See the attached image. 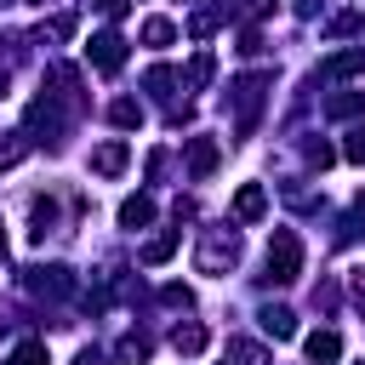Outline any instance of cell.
<instances>
[{
    "mask_svg": "<svg viewBox=\"0 0 365 365\" xmlns=\"http://www.w3.org/2000/svg\"><path fill=\"white\" fill-rule=\"evenodd\" d=\"M354 68H365V57H359V51H348V57H331V63H325V74H354Z\"/></svg>",
    "mask_w": 365,
    "mask_h": 365,
    "instance_id": "5bb4252c",
    "label": "cell"
},
{
    "mask_svg": "<svg viewBox=\"0 0 365 365\" xmlns=\"http://www.w3.org/2000/svg\"><path fill=\"white\" fill-rule=\"evenodd\" d=\"M342 154H348L354 165H365V125H359V131H348V148H342Z\"/></svg>",
    "mask_w": 365,
    "mask_h": 365,
    "instance_id": "2e32d148",
    "label": "cell"
},
{
    "mask_svg": "<svg viewBox=\"0 0 365 365\" xmlns=\"http://www.w3.org/2000/svg\"><path fill=\"white\" fill-rule=\"evenodd\" d=\"M80 365H103V359H97V354H91V348H86V354H80Z\"/></svg>",
    "mask_w": 365,
    "mask_h": 365,
    "instance_id": "d6986e66",
    "label": "cell"
},
{
    "mask_svg": "<svg viewBox=\"0 0 365 365\" xmlns=\"http://www.w3.org/2000/svg\"><path fill=\"white\" fill-rule=\"evenodd\" d=\"M234 251H240L234 234H228V240H211V245L200 251V268H222V262H234Z\"/></svg>",
    "mask_w": 365,
    "mask_h": 365,
    "instance_id": "52a82bcc",
    "label": "cell"
},
{
    "mask_svg": "<svg viewBox=\"0 0 365 365\" xmlns=\"http://www.w3.org/2000/svg\"><path fill=\"white\" fill-rule=\"evenodd\" d=\"M171 251H177V234H160V240H148V245H143V262H165Z\"/></svg>",
    "mask_w": 365,
    "mask_h": 365,
    "instance_id": "30bf717a",
    "label": "cell"
},
{
    "mask_svg": "<svg viewBox=\"0 0 365 365\" xmlns=\"http://www.w3.org/2000/svg\"><path fill=\"white\" fill-rule=\"evenodd\" d=\"M268 274H274L279 285L302 274V240H297L291 228H279V234H274V245H268Z\"/></svg>",
    "mask_w": 365,
    "mask_h": 365,
    "instance_id": "6da1fadb",
    "label": "cell"
},
{
    "mask_svg": "<svg viewBox=\"0 0 365 365\" xmlns=\"http://www.w3.org/2000/svg\"><path fill=\"white\" fill-rule=\"evenodd\" d=\"M120 222H125V228H143V222H154V200H148V194H131V200L120 205Z\"/></svg>",
    "mask_w": 365,
    "mask_h": 365,
    "instance_id": "5b68a950",
    "label": "cell"
},
{
    "mask_svg": "<svg viewBox=\"0 0 365 365\" xmlns=\"http://www.w3.org/2000/svg\"><path fill=\"white\" fill-rule=\"evenodd\" d=\"M91 63H97V74H120L125 40H120V34H97V40H91Z\"/></svg>",
    "mask_w": 365,
    "mask_h": 365,
    "instance_id": "7a4b0ae2",
    "label": "cell"
},
{
    "mask_svg": "<svg viewBox=\"0 0 365 365\" xmlns=\"http://www.w3.org/2000/svg\"><path fill=\"white\" fill-rule=\"evenodd\" d=\"M34 6H46V0H34Z\"/></svg>",
    "mask_w": 365,
    "mask_h": 365,
    "instance_id": "44dd1931",
    "label": "cell"
},
{
    "mask_svg": "<svg viewBox=\"0 0 365 365\" xmlns=\"http://www.w3.org/2000/svg\"><path fill=\"white\" fill-rule=\"evenodd\" d=\"M234 359H240V365H268V359H262V348H257V342H234Z\"/></svg>",
    "mask_w": 365,
    "mask_h": 365,
    "instance_id": "9a60e30c",
    "label": "cell"
},
{
    "mask_svg": "<svg viewBox=\"0 0 365 365\" xmlns=\"http://www.w3.org/2000/svg\"><path fill=\"white\" fill-rule=\"evenodd\" d=\"M188 165H194V177H205V171L217 165V143H211V137H194V143H188Z\"/></svg>",
    "mask_w": 365,
    "mask_h": 365,
    "instance_id": "8992f818",
    "label": "cell"
},
{
    "mask_svg": "<svg viewBox=\"0 0 365 365\" xmlns=\"http://www.w3.org/2000/svg\"><path fill=\"white\" fill-rule=\"evenodd\" d=\"M137 120H143L137 103H114V125H137Z\"/></svg>",
    "mask_w": 365,
    "mask_h": 365,
    "instance_id": "e0dca14e",
    "label": "cell"
},
{
    "mask_svg": "<svg viewBox=\"0 0 365 365\" xmlns=\"http://www.w3.org/2000/svg\"><path fill=\"white\" fill-rule=\"evenodd\" d=\"M0 6H6V0H0Z\"/></svg>",
    "mask_w": 365,
    "mask_h": 365,
    "instance_id": "7402d4cb",
    "label": "cell"
},
{
    "mask_svg": "<svg viewBox=\"0 0 365 365\" xmlns=\"http://www.w3.org/2000/svg\"><path fill=\"white\" fill-rule=\"evenodd\" d=\"M0 257H6V234H0Z\"/></svg>",
    "mask_w": 365,
    "mask_h": 365,
    "instance_id": "ffe728a7",
    "label": "cell"
},
{
    "mask_svg": "<svg viewBox=\"0 0 365 365\" xmlns=\"http://www.w3.org/2000/svg\"><path fill=\"white\" fill-rule=\"evenodd\" d=\"M11 365H46V342H23V348L11 354Z\"/></svg>",
    "mask_w": 365,
    "mask_h": 365,
    "instance_id": "4fadbf2b",
    "label": "cell"
},
{
    "mask_svg": "<svg viewBox=\"0 0 365 365\" xmlns=\"http://www.w3.org/2000/svg\"><path fill=\"white\" fill-rule=\"evenodd\" d=\"M120 359H148V342H143V336H125V342H120Z\"/></svg>",
    "mask_w": 365,
    "mask_h": 365,
    "instance_id": "ac0fdd59",
    "label": "cell"
},
{
    "mask_svg": "<svg viewBox=\"0 0 365 365\" xmlns=\"http://www.w3.org/2000/svg\"><path fill=\"white\" fill-rule=\"evenodd\" d=\"M91 165H97V171H103V177H114V171H120V165H125V143H103V148H97V154H91Z\"/></svg>",
    "mask_w": 365,
    "mask_h": 365,
    "instance_id": "ba28073f",
    "label": "cell"
},
{
    "mask_svg": "<svg viewBox=\"0 0 365 365\" xmlns=\"http://www.w3.org/2000/svg\"><path fill=\"white\" fill-rule=\"evenodd\" d=\"M262 205H268V194H262L257 182H245V188L234 194V217H240V222H257V217H262Z\"/></svg>",
    "mask_w": 365,
    "mask_h": 365,
    "instance_id": "277c9868",
    "label": "cell"
},
{
    "mask_svg": "<svg viewBox=\"0 0 365 365\" xmlns=\"http://www.w3.org/2000/svg\"><path fill=\"white\" fill-rule=\"evenodd\" d=\"M171 342H177V354H200V348H205V331H200V325H182Z\"/></svg>",
    "mask_w": 365,
    "mask_h": 365,
    "instance_id": "8fae6325",
    "label": "cell"
},
{
    "mask_svg": "<svg viewBox=\"0 0 365 365\" xmlns=\"http://www.w3.org/2000/svg\"><path fill=\"white\" fill-rule=\"evenodd\" d=\"M302 348H308V359H314V365H331V359H342V336H336V331H314Z\"/></svg>",
    "mask_w": 365,
    "mask_h": 365,
    "instance_id": "3957f363",
    "label": "cell"
},
{
    "mask_svg": "<svg viewBox=\"0 0 365 365\" xmlns=\"http://www.w3.org/2000/svg\"><path fill=\"white\" fill-rule=\"evenodd\" d=\"M262 331H268V336H279V342H285V336H291V331H297V319H291V314H285V308H268V314H262Z\"/></svg>",
    "mask_w": 365,
    "mask_h": 365,
    "instance_id": "9c48e42d",
    "label": "cell"
},
{
    "mask_svg": "<svg viewBox=\"0 0 365 365\" xmlns=\"http://www.w3.org/2000/svg\"><path fill=\"white\" fill-rule=\"evenodd\" d=\"M171 34H177V29H171L165 17H148V23H143V40H148V46H165Z\"/></svg>",
    "mask_w": 365,
    "mask_h": 365,
    "instance_id": "7c38bea8",
    "label": "cell"
}]
</instances>
